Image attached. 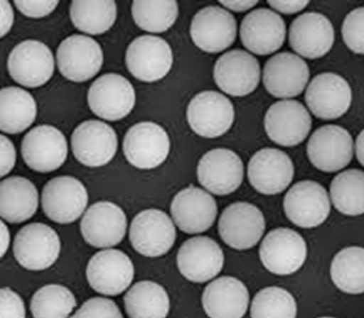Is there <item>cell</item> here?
I'll return each instance as SVG.
<instances>
[{
    "label": "cell",
    "instance_id": "38",
    "mask_svg": "<svg viewBox=\"0 0 364 318\" xmlns=\"http://www.w3.org/2000/svg\"><path fill=\"white\" fill-rule=\"evenodd\" d=\"M250 314L252 318H296V303L287 290L267 287L255 295Z\"/></svg>",
    "mask_w": 364,
    "mask_h": 318
},
{
    "label": "cell",
    "instance_id": "35",
    "mask_svg": "<svg viewBox=\"0 0 364 318\" xmlns=\"http://www.w3.org/2000/svg\"><path fill=\"white\" fill-rule=\"evenodd\" d=\"M364 175L361 170L349 169L337 175L332 180L330 193L338 211L350 216L364 211Z\"/></svg>",
    "mask_w": 364,
    "mask_h": 318
},
{
    "label": "cell",
    "instance_id": "14",
    "mask_svg": "<svg viewBox=\"0 0 364 318\" xmlns=\"http://www.w3.org/2000/svg\"><path fill=\"white\" fill-rule=\"evenodd\" d=\"M266 133L275 143L294 146L301 143L311 127V118L298 101L284 99L272 104L264 119Z\"/></svg>",
    "mask_w": 364,
    "mask_h": 318
},
{
    "label": "cell",
    "instance_id": "30",
    "mask_svg": "<svg viewBox=\"0 0 364 318\" xmlns=\"http://www.w3.org/2000/svg\"><path fill=\"white\" fill-rule=\"evenodd\" d=\"M38 206L34 184L21 176L0 182V216L9 223H21L32 217Z\"/></svg>",
    "mask_w": 364,
    "mask_h": 318
},
{
    "label": "cell",
    "instance_id": "23",
    "mask_svg": "<svg viewBox=\"0 0 364 318\" xmlns=\"http://www.w3.org/2000/svg\"><path fill=\"white\" fill-rule=\"evenodd\" d=\"M240 35L243 45L250 52L259 55H269L283 45L286 26L283 18L275 11L259 8L243 18Z\"/></svg>",
    "mask_w": 364,
    "mask_h": 318
},
{
    "label": "cell",
    "instance_id": "20",
    "mask_svg": "<svg viewBox=\"0 0 364 318\" xmlns=\"http://www.w3.org/2000/svg\"><path fill=\"white\" fill-rule=\"evenodd\" d=\"M352 92L341 76L333 72L316 75L305 92L306 103L317 118L329 120L343 116L349 109Z\"/></svg>",
    "mask_w": 364,
    "mask_h": 318
},
{
    "label": "cell",
    "instance_id": "47",
    "mask_svg": "<svg viewBox=\"0 0 364 318\" xmlns=\"http://www.w3.org/2000/svg\"><path fill=\"white\" fill-rule=\"evenodd\" d=\"M10 243V234L7 226L0 219V258L6 253Z\"/></svg>",
    "mask_w": 364,
    "mask_h": 318
},
{
    "label": "cell",
    "instance_id": "34",
    "mask_svg": "<svg viewBox=\"0 0 364 318\" xmlns=\"http://www.w3.org/2000/svg\"><path fill=\"white\" fill-rule=\"evenodd\" d=\"M363 258L364 251L360 246L346 247L334 256L331 277L338 289L349 294L363 292Z\"/></svg>",
    "mask_w": 364,
    "mask_h": 318
},
{
    "label": "cell",
    "instance_id": "19",
    "mask_svg": "<svg viewBox=\"0 0 364 318\" xmlns=\"http://www.w3.org/2000/svg\"><path fill=\"white\" fill-rule=\"evenodd\" d=\"M190 34L195 45L207 53H219L234 42L237 23L234 16L218 6H208L193 16Z\"/></svg>",
    "mask_w": 364,
    "mask_h": 318
},
{
    "label": "cell",
    "instance_id": "45",
    "mask_svg": "<svg viewBox=\"0 0 364 318\" xmlns=\"http://www.w3.org/2000/svg\"><path fill=\"white\" fill-rule=\"evenodd\" d=\"M306 1H267V4L274 10L285 14H291L297 13L309 4Z\"/></svg>",
    "mask_w": 364,
    "mask_h": 318
},
{
    "label": "cell",
    "instance_id": "2",
    "mask_svg": "<svg viewBox=\"0 0 364 318\" xmlns=\"http://www.w3.org/2000/svg\"><path fill=\"white\" fill-rule=\"evenodd\" d=\"M54 58L50 49L37 40H25L17 44L7 59L11 77L18 84L29 88L48 82L54 72Z\"/></svg>",
    "mask_w": 364,
    "mask_h": 318
},
{
    "label": "cell",
    "instance_id": "46",
    "mask_svg": "<svg viewBox=\"0 0 364 318\" xmlns=\"http://www.w3.org/2000/svg\"><path fill=\"white\" fill-rule=\"evenodd\" d=\"M257 3L258 1H220V4L223 6L235 12H243L247 11L254 7Z\"/></svg>",
    "mask_w": 364,
    "mask_h": 318
},
{
    "label": "cell",
    "instance_id": "4",
    "mask_svg": "<svg viewBox=\"0 0 364 318\" xmlns=\"http://www.w3.org/2000/svg\"><path fill=\"white\" fill-rule=\"evenodd\" d=\"M88 105L97 116L117 121L128 115L135 103L134 89L128 80L107 73L92 82L87 93Z\"/></svg>",
    "mask_w": 364,
    "mask_h": 318
},
{
    "label": "cell",
    "instance_id": "7",
    "mask_svg": "<svg viewBox=\"0 0 364 318\" xmlns=\"http://www.w3.org/2000/svg\"><path fill=\"white\" fill-rule=\"evenodd\" d=\"M58 70L68 80L82 82L93 77L103 63L99 43L90 37L74 34L65 38L56 52Z\"/></svg>",
    "mask_w": 364,
    "mask_h": 318
},
{
    "label": "cell",
    "instance_id": "26",
    "mask_svg": "<svg viewBox=\"0 0 364 318\" xmlns=\"http://www.w3.org/2000/svg\"><path fill=\"white\" fill-rule=\"evenodd\" d=\"M224 263L220 246L208 236H196L186 241L177 255L181 273L188 280L204 283L216 276Z\"/></svg>",
    "mask_w": 364,
    "mask_h": 318
},
{
    "label": "cell",
    "instance_id": "12",
    "mask_svg": "<svg viewBox=\"0 0 364 318\" xmlns=\"http://www.w3.org/2000/svg\"><path fill=\"white\" fill-rule=\"evenodd\" d=\"M176 229L169 216L156 209L139 212L133 219L129 240L133 248L147 257L166 253L174 243Z\"/></svg>",
    "mask_w": 364,
    "mask_h": 318
},
{
    "label": "cell",
    "instance_id": "40",
    "mask_svg": "<svg viewBox=\"0 0 364 318\" xmlns=\"http://www.w3.org/2000/svg\"><path fill=\"white\" fill-rule=\"evenodd\" d=\"M70 318H123L115 304L109 299L92 297L85 302Z\"/></svg>",
    "mask_w": 364,
    "mask_h": 318
},
{
    "label": "cell",
    "instance_id": "36",
    "mask_svg": "<svg viewBox=\"0 0 364 318\" xmlns=\"http://www.w3.org/2000/svg\"><path fill=\"white\" fill-rule=\"evenodd\" d=\"M75 306V298L71 291L57 284L41 287L31 301L33 318H67Z\"/></svg>",
    "mask_w": 364,
    "mask_h": 318
},
{
    "label": "cell",
    "instance_id": "29",
    "mask_svg": "<svg viewBox=\"0 0 364 318\" xmlns=\"http://www.w3.org/2000/svg\"><path fill=\"white\" fill-rule=\"evenodd\" d=\"M202 303L210 318H242L248 307L249 292L240 280L223 276L205 287Z\"/></svg>",
    "mask_w": 364,
    "mask_h": 318
},
{
    "label": "cell",
    "instance_id": "22",
    "mask_svg": "<svg viewBox=\"0 0 364 318\" xmlns=\"http://www.w3.org/2000/svg\"><path fill=\"white\" fill-rule=\"evenodd\" d=\"M294 168L284 152L264 148L256 152L247 166L252 186L264 194H276L284 190L292 181Z\"/></svg>",
    "mask_w": 364,
    "mask_h": 318
},
{
    "label": "cell",
    "instance_id": "44",
    "mask_svg": "<svg viewBox=\"0 0 364 318\" xmlns=\"http://www.w3.org/2000/svg\"><path fill=\"white\" fill-rule=\"evenodd\" d=\"M14 19V13L8 1L0 0V38L11 30Z\"/></svg>",
    "mask_w": 364,
    "mask_h": 318
},
{
    "label": "cell",
    "instance_id": "28",
    "mask_svg": "<svg viewBox=\"0 0 364 318\" xmlns=\"http://www.w3.org/2000/svg\"><path fill=\"white\" fill-rule=\"evenodd\" d=\"M217 212L215 199L192 185L178 192L171 204V213L176 224L187 234L208 230L214 223Z\"/></svg>",
    "mask_w": 364,
    "mask_h": 318
},
{
    "label": "cell",
    "instance_id": "21",
    "mask_svg": "<svg viewBox=\"0 0 364 318\" xmlns=\"http://www.w3.org/2000/svg\"><path fill=\"white\" fill-rule=\"evenodd\" d=\"M198 180L209 192L226 195L235 191L243 179V163L240 158L227 148L209 150L199 160Z\"/></svg>",
    "mask_w": 364,
    "mask_h": 318
},
{
    "label": "cell",
    "instance_id": "15",
    "mask_svg": "<svg viewBox=\"0 0 364 318\" xmlns=\"http://www.w3.org/2000/svg\"><path fill=\"white\" fill-rule=\"evenodd\" d=\"M213 77L218 87L233 97L252 92L260 78L257 58L247 52L234 49L223 54L215 62Z\"/></svg>",
    "mask_w": 364,
    "mask_h": 318
},
{
    "label": "cell",
    "instance_id": "24",
    "mask_svg": "<svg viewBox=\"0 0 364 318\" xmlns=\"http://www.w3.org/2000/svg\"><path fill=\"white\" fill-rule=\"evenodd\" d=\"M309 77L306 62L289 53H277L267 60L263 68L262 80L267 91L278 98H290L300 94Z\"/></svg>",
    "mask_w": 364,
    "mask_h": 318
},
{
    "label": "cell",
    "instance_id": "42",
    "mask_svg": "<svg viewBox=\"0 0 364 318\" xmlns=\"http://www.w3.org/2000/svg\"><path fill=\"white\" fill-rule=\"evenodd\" d=\"M16 9L24 16L38 18L51 13L57 7L58 1H16Z\"/></svg>",
    "mask_w": 364,
    "mask_h": 318
},
{
    "label": "cell",
    "instance_id": "48",
    "mask_svg": "<svg viewBox=\"0 0 364 318\" xmlns=\"http://www.w3.org/2000/svg\"><path fill=\"white\" fill-rule=\"evenodd\" d=\"M363 131L359 133L356 139L355 150L358 160L363 165Z\"/></svg>",
    "mask_w": 364,
    "mask_h": 318
},
{
    "label": "cell",
    "instance_id": "13",
    "mask_svg": "<svg viewBox=\"0 0 364 318\" xmlns=\"http://www.w3.org/2000/svg\"><path fill=\"white\" fill-rule=\"evenodd\" d=\"M287 218L302 228H313L328 216L331 204L326 189L319 183L303 180L294 184L284 199Z\"/></svg>",
    "mask_w": 364,
    "mask_h": 318
},
{
    "label": "cell",
    "instance_id": "16",
    "mask_svg": "<svg viewBox=\"0 0 364 318\" xmlns=\"http://www.w3.org/2000/svg\"><path fill=\"white\" fill-rule=\"evenodd\" d=\"M134 265L124 252L107 249L97 252L89 261L86 275L96 292L117 295L124 291L134 278Z\"/></svg>",
    "mask_w": 364,
    "mask_h": 318
},
{
    "label": "cell",
    "instance_id": "37",
    "mask_svg": "<svg viewBox=\"0 0 364 318\" xmlns=\"http://www.w3.org/2000/svg\"><path fill=\"white\" fill-rule=\"evenodd\" d=\"M132 13L135 23L141 29L161 33L176 21L178 6L176 1H134Z\"/></svg>",
    "mask_w": 364,
    "mask_h": 318
},
{
    "label": "cell",
    "instance_id": "17",
    "mask_svg": "<svg viewBox=\"0 0 364 318\" xmlns=\"http://www.w3.org/2000/svg\"><path fill=\"white\" fill-rule=\"evenodd\" d=\"M311 163L318 170L332 172L349 164L353 156V139L344 128L333 124L317 128L307 143Z\"/></svg>",
    "mask_w": 364,
    "mask_h": 318
},
{
    "label": "cell",
    "instance_id": "31",
    "mask_svg": "<svg viewBox=\"0 0 364 318\" xmlns=\"http://www.w3.org/2000/svg\"><path fill=\"white\" fill-rule=\"evenodd\" d=\"M37 105L33 96L18 87L0 89V131L20 133L35 121Z\"/></svg>",
    "mask_w": 364,
    "mask_h": 318
},
{
    "label": "cell",
    "instance_id": "25",
    "mask_svg": "<svg viewBox=\"0 0 364 318\" xmlns=\"http://www.w3.org/2000/svg\"><path fill=\"white\" fill-rule=\"evenodd\" d=\"M127 229L124 212L110 202H98L85 213L80 231L85 241L96 248L115 246L123 239Z\"/></svg>",
    "mask_w": 364,
    "mask_h": 318
},
{
    "label": "cell",
    "instance_id": "27",
    "mask_svg": "<svg viewBox=\"0 0 364 318\" xmlns=\"http://www.w3.org/2000/svg\"><path fill=\"white\" fill-rule=\"evenodd\" d=\"M289 41L299 55L309 59L325 55L334 42V30L330 20L317 12H306L291 23Z\"/></svg>",
    "mask_w": 364,
    "mask_h": 318
},
{
    "label": "cell",
    "instance_id": "39",
    "mask_svg": "<svg viewBox=\"0 0 364 318\" xmlns=\"http://www.w3.org/2000/svg\"><path fill=\"white\" fill-rule=\"evenodd\" d=\"M342 35L351 51L363 53V7L356 8L347 14L342 25Z\"/></svg>",
    "mask_w": 364,
    "mask_h": 318
},
{
    "label": "cell",
    "instance_id": "33",
    "mask_svg": "<svg viewBox=\"0 0 364 318\" xmlns=\"http://www.w3.org/2000/svg\"><path fill=\"white\" fill-rule=\"evenodd\" d=\"M70 16L79 31L92 35L108 31L117 18V5L114 1H73Z\"/></svg>",
    "mask_w": 364,
    "mask_h": 318
},
{
    "label": "cell",
    "instance_id": "41",
    "mask_svg": "<svg viewBox=\"0 0 364 318\" xmlns=\"http://www.w3.org/2000/svg\"><path fill=\"white\" fill-rule=\"evenodd\" d=\"M0 318H26L23 300L9 287L0 288Z\"/></svg>",
    "mask_w": 364,
    "mask_h": 318
},
{
    "label": "cell",
    "instance_id": "18",
    "mask_svg": "<svg viewBox=\"0 0 364 318\" xmlns=\"http://www.w3.org/2000/svg\"><path fill=\"white\" fill-rule=\"evenodd\" d=\"M72 150L75 158L88 167L108 163L117 148V137L108 124L88 120L79 124L71 136Z\"/></svg>",
    "mask_w": 364,
    "mask_h": 318
},
{
    "label": "cell",
    "instance_id": "9",
    "mask_svg": "<svg viewBox=\"0 0 364 318\" xmlns=\"http://www.w3.org/2000/svg\"><path fill=\"white\" fill-rule=\"evenodd\" d=\"M265 229L262 212L254 204L237 202L228 206L220 215L218 231L231 248L244 250L253 247Z\"/></svg>",
    "mask_w": 364,
    "mask_h": 318
},
{
    "label": "cell",
    "instance_id": "8",
    "mask_svg": "<svg viewBox=\"0 0 364 318\" xmlns=\"http://www.w3.org/2000/svg\"><path fill=\"white\" fill-rule=\"evenodd\" d=\"M88 201L82 183L71 176H58L43 187L41 204L45 214L59 224H69L84 212Z\"/></svg>",
    "mask_w": 364,
    "mask_h": 318
},
{
    "label": "cell",
    "instance_id": "5",
    "mask_svg": "<svg viewBox=\"0 0 364 318\" xmlns=\"http://www.w3.org/2000/svg\"><path fill=\"white\" fill-rule=\"evenodd\" d=\"M306 244L303 237L288 228L270 231L259 247L263 265L271 273L284 275L297 271L306 258Z\"/></svg>",
    "mask_w": 364,
    "mask_h": 318
},
{
    "label": "cell",
    "instance_id": "3",
    "mask_svg": "<svg viewBox=\"0 0 364 318\" xmlns=\"http://www.w3.org/2000/svg\"><path fill=\"white\" fill-rule=\"evenodd\" d=\"M186 115L196 133L205 138H216L230 129L235 112L228 98L218 92L208 90L198 93L191 100Z\"/></svg>",
    "mask_w": 364,
    "mask_h": 318
},
{
    "label": "cell",
    "instance_id": "43",
    "mask_svg": "<svg viewBox=\"0 0 364 318\" xmlns=\"http://www.w3.org/2000/svg\"><path fill=\"white\" fill-rule=\"evenodd\" d=\"M16 149L12 141L0 134V178L9 173L16 163Z\"/></svg>",
    "mask_w": 364,
    "mask_h": 318
},
{
    "label": "cell",
    "instance_id": "49",
    "mask_svg": "<svg viewBox=\"0 0 364 318\" xmlns=\"http://www.w3.org/2000/svg\"><path fill=\"white\" fill-rule=\"evenodd\" d=\"M319 318H334V317H319Z\"/></svg>",
    "mask_w": 364,
    "mask_h": 318
},
{
    "label": "cell",
    "instance_id": "10",
    "mask_svg": "<svg viewBox=\"0 0 364 318\" xmlns=\"http://www.w3.org/2000/svg\"><path fill=\"white\" fill-rule=\"evenodd\" d=\"M173 63V53L163 38L144 35L132 41L126 52L128 70L136 79L151 82L165 77Z\"/></svg>",
    "mask_w": 364,
    "mask_h": 318
},
{
    "label": "cell",
    "instance_id": "32",
    "mask_svg": "<svg viewBox=\"0 0 364 318\" xmlns=\"http://www.w3.org/2000/svg\"><path fill=\"white\" fill-rule=\"evenodd\" d=\"M124 301L130 318H166L169 311L167 292L149 280L135 283L125 294Z\"/></svg>",
    "mask_w": 364,
    "mask_h": 318
},
{
    "label": "cell",
    "instance_id": "1",
    "mask_svg": "<svg viewBox=\"0 0 364 318\" xmlns=\"http://www.w3.org/2000/svg\"><path fill=\"white\" fill-rule=\"evenodd\" d=\"M13 251L21 266L31 270H41L51 266L58 259L60 241L58 234L50 226L34 222L18 231Z\"/></svg>",
    "mask_w": 364,
    "mask_h": 318
},
{
    "label": "cell",
    "instance_id": "6",
    "mask_svg": "<svg viewBox=\"0 0 364 318\" xmlns=\"http://www.w3.org/2000/svg\"><path fill=\"white\" fill-rule=\"evenodd\" d=\"M21 154L26 164L39 172L58 169L68 155L67 141L57 128L42 124L31 129L21 142Z\"/></svg>",
    "mask_w": 364,
    "mask_h": 318
},
{
    "label": "cell",
    "instance_id": "11",
    "mask_svg": "<svg viewBox=\"0 0 364 318\" xmlns=\"http://www.w3.org/2000/svg\"><path fill=\"white\" fill-rule=\"evenodd\" d=\"M170 141L159 125L143 121L132 126L126 133L123 150L127 160L140 169L154 168L167 158Z\"/></svg>",
    "mask_w": 364,
    "mask_h": 318
}]
</instances>
